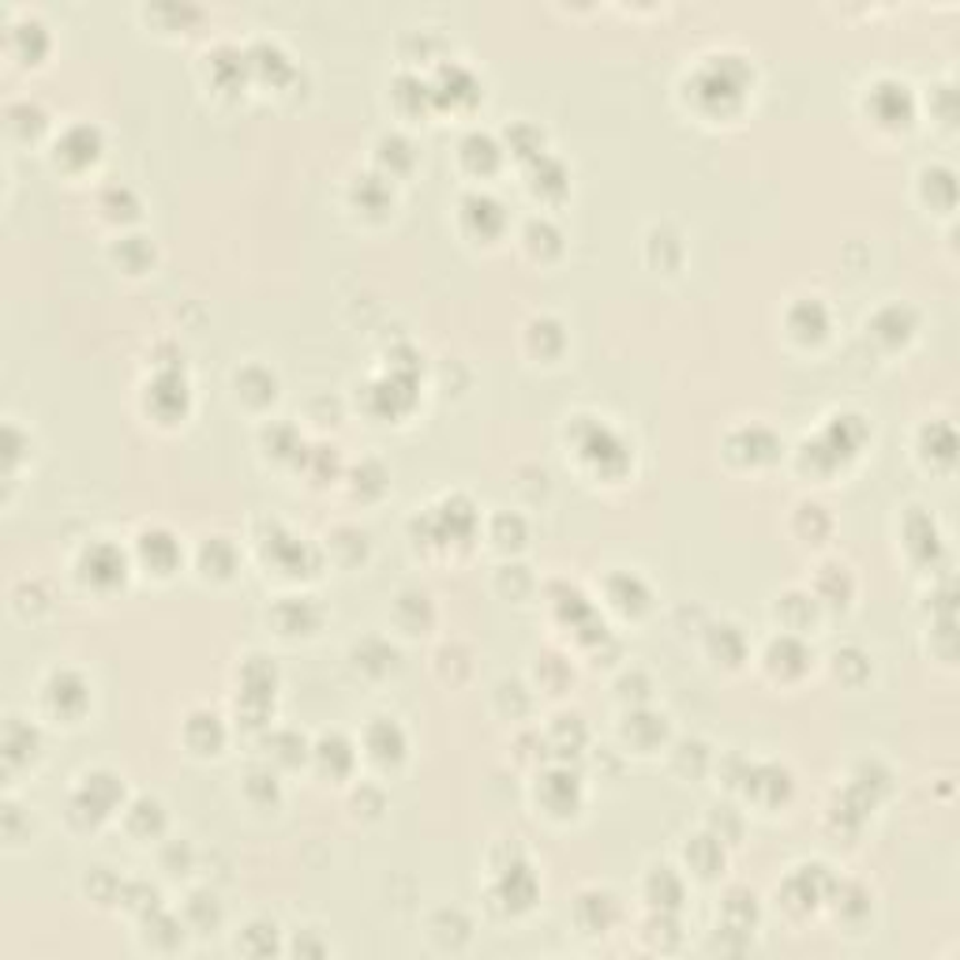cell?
I'll return each mask as SVG.
<instances>
[{
    "label": "cell",
    "instance_id": "1",
    "mask_svg": "<svg viewBox=\"0 0 960 960\" xmlns=\"http://www.w3.org/2000/svg\"><path fill=\"white\" fill-rule=\"evenodd\" d=\"M42 702L53 717H64V720H76L84 717L87 702H90V691L84 683V675L71 672V669H57L49 672V680L42 683Z\"/></svg>",
    "mask_w": 960,
    "mask_h": 960
},
{
    "label": "cell",
    "instance_id": "2",
    "mask_svg": "<svg viewBox=\"0 0 960 960\" xmlns=\"http://www.w3.org/2000/svg\"><path fill=\"white\" fill-rule=\"evenodd\" d=\"M102 154V132L95 124H68L57 140V162L68 169H84Z\"/></svg>",
    "mask_w": 960,
    "mask_h": 960
},
{
    "label": "cell",
    "instance_id": "3",
    "mask_svg": "<svg viewBox=\"0 0 960 960\" xmlns=\"http://www.w3.org/2000/svg\"><path fill=\"white\" fill-rule=\"evenodd\" d=\"M537 803H544L552 815H574V807L582 803V781L571 770H548L537 776Z\"/></svg>",
    "mask_w": 960,
    "mask_h": 960
},
{
    "label": "cell",
    "instance_id": "4",
    "mask_svg": "<svg viewBox=\"0 0 960 960\" xmlns=\"http://www.w3.org/2000/svg\"><path fill=\"white\" fill-rule=\"evenodd\" d=\"M669 736V717L664 713H649V709H635L624 717V739L635 751H656Z\"/></svg>",
    "mask_w": 960,
    "mask_h": 960
},
{
    "label": "cell",
    "instance_id": "5",
    "mask_svg": "<svg viewBox=\"0 0 960 960\" xmlns=\"http://www.w3.org/2000/svg\"><path fill=\"white\" fill-rule=\"evenodd\" d=\"M364 751H368L376 762H398L406 754V731H401L390 717H376L364 731Z\"/></svg>",
    "mask_w": 960,
    "mask_h": 960
},
{
    "label": "cell",
    "instance_id": "6",
    "mask_svg": "<svg viewBox=\"0 0 960 960\" xmlns=\"http://www.w3.org/2000/svg\"><path fill=\"white\" fill-rule=\"evenodd\" d=\"M38 747H42L38 728L26 725L23 717H8V725H4V762H8V770H12V765L31 762V758L38 754Z\"/></svg>",
    "mask_w": 960,
    "mask_h": 960
},
{
    "label": "cell",
    "instance_id": "7",
    "mask_svg": "<svg viewBox=\"0 0 960 960\" xmlns=\"http://www.w3.org/2000/svg\"><path fill=\"white\" fill-rule=\"evenodd\" d=\"M102 552H106V544H90L84 552V560H79V574H84L90 585H113V582L124 578V555L117 552L113 560L102 563Z\"/></svg>",
    "mask_w": 960,
    "mask_h": 960
},
{
    "label": "cell",
    "instance_id": "8",
    "mask_svg": "<svg viewBox=\"0 0 960 960\" xmlns=\"http://www.w3.org/2000/svg\"><path fill=\"white\" fill-rule=\"evenodd\" d=\"M462 162L473 173H488L499 162V143L492 140V135H484V132L465 135V140H462Z\"/></svg>",
    "mask_w": 960,
    "mask_h": 960
}]
</instances>
